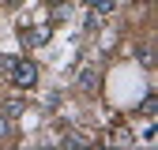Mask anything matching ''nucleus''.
I'll return each mask as SVG.
<instances>
[{
  "label": "nucleus",
  "instance_id": "f257e3e1",
  "mask_svg": "<svg viewBox=\"0 0 158 150\" xmlns=\"http://www.w3.org/2000/svg\"><path fill=\"white\" fill-rule=\"evenodd\" d=\"M8 75H11V83H15V86L30 90V86L38 83V64H30V60H19V56H15V64L8 68Z\"/></svg>",
  "mask_w": 158,
  "mask_h": 150
},
{
  "label": "nucleus",
  "instance_id": "f03ea898",
  "mask_svg": "<svg viewBox=\"0 0 158 150\" xmlns=\"http://www.w3.org/2000/svg\"><path fill=\"white\" fill-rule=\"evenodd\" d=\"M49 26H38V30H23V45H45L49 41Z\"/></svg>",
  "mask_w": 158,
  "mask_h": 150
},
{
  "label": "nucleus",
  "instance_id": "7ed1b4c3",
  "mask_svg": "<svg viewBox=\"0 0 158 150\" xmlns=\"http://www.w3.org/2000/svg\"><path fill=\"white\" fill-rule=\"evenodd\" d=\"M79 86H83V90H94L98 86V68H83V71H79Z\"/></svg>",
  "mask_w": 158,
  "mask_h": 150
},
{
  "label": "nucleus",
  "instance_id": "20e7f679",
  "mask_svg": "<svg viewBox=\"0 0 158 150\" xmlns=\"http://www.w3.org/2000/svg\"><path fill=\"white\" fill-rule=\"evenodd\" d=\"M135 56H139L143 68H154V49H151V45H139V49H135Z\"/></svg>",
  "mask_w": 158,
  "mask_h": 150
},
{
  "label": "nucleus",
  "instance_id": "39448f33",
  "mask_svg": "<svg viewBox=\"0 0 158 150\" xmlns=\"http://www.w3.org/2000/svg\"><path fill=\"white\" fill-rule=\"evenodd\" d=\"M68 15H72V4H56L53 8V23H64Z\"/></svg>",
  "mask_w": 158,
  "mask_h": 150
},
{
  "label": "nucleus",
  "instance_id": "423d86ee",
  "mask_svg": "<svg viewBox=\"0 0 158 150\" xmlns=\"http://www.w3.org/2000/svg\"><path fill=\"white\" fill-rule=\"evenodd\" d=\"M19 112H23V101H19V98H11V101L4 105V116H11V120H15Z\"/></svg>",
  "mask_w": 158,
  "mask_h": 150
},
{
  "label": "nucleus",
  "instance_id": "0eeeda50",
  "mask_svg": "<svg viewBox=\"0 0 158 150\" xmlns=\"http://www.w3.org/2000/svg\"><path fill=\"white\" fill-rule=\"evenodd\" d=\"M11 135V116H0V143Z\"/></svg>",
  "mask_w": 158,
  "mask_h": 150
},
{
  "label": "nucleus",
  "instance_id": "6e6552de",
  "mask_svg": "<svg viewBox=\"0 0 158 150\" xmlns=\"http://www.w3.org/2000/svg\"><path fill=\"white\" fill-rule=\"evenodd\" d=\"M60 143H64V146H87V139H83V135H64Z\"/></svg>",
  "mask_w": 158,
  "mask_h": 150
},
{
  "label": "nucleus",
  "instance_id": "1a4fd4ad",
  "mask_svg": "<svg viewBox=\"0 0 158 150\" xmlns=\"http://www.w3.org/2000/svg\"><path fill=\"white\" fill-rule=\"evenodd\" d=\"M154 109H158V101H154V98H147V101H143V112H147V116H154Z\"/></svg>",
  "mask_w": 158,
  "mask_h": 150
},
{
  "label": "nucleus",
  "instance_id": "9d476101",
  "mask_svg": "<svg viewBox=\"0 0 158 150\" xmlns=\"http://www.w3.org/2000/svg\"><path fill=\"white\" fill-rule=\"evenodd\" d=\"M90 4H94V0H90Z\"/></svg>",
  "mask_w": 158,
  "mask_h": 150
}]
</instances>
